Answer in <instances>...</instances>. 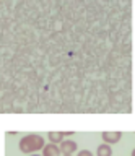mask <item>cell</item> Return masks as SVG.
I'll list each match as a JSON object with an SVG mask.
<instances>
[{"instance_id":"obj_3","label":"cell","mask_w":135,"mask_h":156,"mask_svg":"<svg viewBox=\"0 0 135 156\" xmlns=\"http://www.w3.org/2000/svg\"><path fill=\"white\" fill-rule=\"evenodd\" d=\"M73 133V132H49V133H47V138H49V141L51 143H62V141H64V138L67 135H72Z\"/></svg>"},{"instance_id":"obj_9","label":"cell","mask_w":135,"mask_h":156,"mask_svg":"<svg viewBox=\"0 0 135 156\" xmlns=\"http://www.w3.org/2000/svg\"><path fill=\"white\" fill-rule=\"evenodd\" d=\"M31 156H39V154H34V153H33V154H31Z\"/></svg>"},{"instance_id":"obj_10","label":"cell","mask_w":135,"mask_h":156,"mask_svg":"<svg viewBox=\"0 0 135 156\" xmlns=\"http://www.w3.org/2000/svg\"><path fill=\"white\" fill-rule=\"evenodd\" d=\"M64 156H72V154H64Z\"/></svg>"},{"instance_id":"obj_1","label":"cell","mask_w":135,"mask_h":156,"mask_svg":"<svg viewBox=\"0 0 135 156\" xmlns=\"http://www.w3.org/2000/svg\"><path fill=\"white\" fill-rule=\"evenodd\" d=\"M44 148V138L37 133H31V135H26L20 140V150L21 153L25 154H33L36 151H39Z\"/></svg>"},{"instance_id":"obj_6","label":"cell","mask_w":135,"mask_h":156,"mask_svg":"<svg viewBox=\"0 0 135 156\" xmlns=\"http://www.w3.org/2000/svg\"><path fill=\"white\" fill-rule=\"evenodd\" d=\"M96 156H112V148L108 143H101L96 148Z\"/></svg>"},{"instance_id":"obj_8","label":"cell","mask_w":135,"mask_h":156,"mask_svg":"<svg viewBox=\"0 0 135 156\" xmlns=\"http://www.w3.org/2000/svg\"><path fill=\"white\" fill-rule=\"evenodd\" d=\"M130 156H135V148L132 150V154H130Z\"/></svg>"},{"instance_id":"obj_4","label":"cell","mask_w":135,"mask_h":156,"mask_svg":"<svg viewBox=\"0 0 135 156\" xmlns=\"http://www.w3.org/2000/svg\"><path fill=\"white\" fill-rule=\"evenodd\" d=\"M60 151H62V154H72V153H75L76 151V143L75 141H72V140H64L60 143Z\"/></svg>"},{"instance_id":"obj_5","label":"cell","mask_w":135,"mask_h":156,"mask_svg":"<svg viewBox=\"0 0 135 156\" xmlns=\"http://www.w3.org/2000/svg\"><path fill=\"white\" fill-rule=\"evenodd\" d=\"M60 154H62V151L55 143L44 145V148H42V156H60Z\"/></svg>"},{"instance_id":"obj_2","label":"cell","mask_w":135,"mask_h":156,"mask_svg":"<svg viewBox=\"0 0 135 156\" xmlns=\"http://www.w3.org/2000/svg\"><path fill=\"white\" fill-rule=\"evenodd\" d=\"M101 138H103V141L108 145H115L120 141V138H122V132H119V130L103 132V133H101Z\"/></svg>"},{"instance_id":"obj_7","label":"cell","mask_w":135,"mask_h":156,"mask_svg":"<svg viewBox=\"0 0 135 156\" xmlns=\"http://www.w3.org/2000/svg\"><path fill=\"white\" fill-rule=\"evenodd\" d=\"M78 156H93V153H91L90 150H81L78 153Z\"/></svg>"}]
</instances>
